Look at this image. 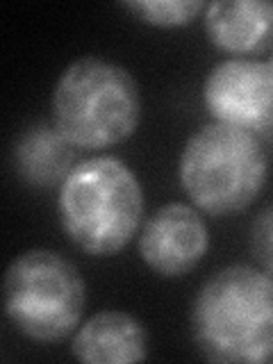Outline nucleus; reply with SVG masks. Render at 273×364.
<instances>
[{"label":"nucleus","instance_id":"nucleus-1","mask_svg":"<svg viewBox=\"0 0 273 364\" xmlns=\"http://www.w3.org/2000/svg\"><path fill=\"white\" fill-rule=\"evenodd\" d=\"M198 353L219 364H273V276L223 267L203 282L189 314Z\"/></svg>","mask_w":273,"mask_h":364},{"label":"nucleus","instance_id":"nucleus-2","mask_svg":"<svg viewBox=\"0 0 273 364\" xmlns=\"http://www.w3.org/2000/svg\"><path fill=\"white\" fill-rule=\"evenodd\" d=\"M57 216L66 237L80 250L96 257L114 255L139 230L144 189L119 157H89L62 180Z\"/></svg>","mask_w":273,"mask_h":364},{"label":"nucleus","instance_id":"nucleus-3","mask_svg":"<svg viewBox=\"0 0 273 364\" xmlns=\"http://www.w3.org/2000/svg\"><path fill=\"white\" fill-rule=\"evenodd\" d=\"M53 125L80 151H105L134 134L139 85L128 68L96 55L68 64L53 89Z\"/></svg>","mask_w":273,"mask_h":364},{"label":"nucleus","instance_id":"nucleus-4","mask_svg":"<svg viewBox=\"0 0 273 364\" xmlns=\"http://www.w3.org/2000/svg\"><path fill=\"white\" fill-rule=\"evenodd\" d=\"M269 159L255 132L208 123L193 132L180 153V185L205 214L244 212L264 189Z\"/></svg>","mask_w":273,"mask_h":364},{"label":"nucleus","instance_id":"nucleus-5","mask_svg":"<svg viewBox=\"0 0 273 364\" xmlns=\"http://www.w3.org/2000/svg\"><path fill=\"white\" fill-rule=\"evenodd\" d=\"M3 303L9 323L41 344L71 337L87 303L77 267L50 248L21 253L5 271Z\"/></svg>","mask_w":273,"mask_h":364},{"label":"nucleus","instance_id":"nucleus-6","mask_svg":"<svg viewBox=\"0 0 273 364\" xmlns=\"http://www.w3.org/2000/svg\"><path fill=\"white\" fill-rule=\"evenodd\" d=\"M203 102L216 123L262 130L273 121V75L269 62L228 57L214 64L203 82Z\"/></svg>","mask_w":273,"mask_h":364},{"label":"nucleus","instance_id":"nucleus-7","mask_svg":"<svg viewBox=\"0 0 273 364\" xmlns=\"http://www.w3.org/2000/svg\"><path fill=\"white\" fill-rule=\"evenodd\" d=\"M210 230L198 208L166 203L146 219L139 235V255L162 278H180L205 257Z\"/></svg>","mask_w":273,"mask_h":364},{"label":"nucleus","instance_id":"nucleus-8","mask_svg":"<svg viewBox=\"0 0 273 364\" xmlns=\"http://www.w3.org/2000/svg\"><path fill=\"white\" fill-rule=\"evenodd\" d=\"M208 39L232 57L273 50V0H214L205 5Z\"/></svg>","mask_w":273,"mask_h":364},{"label":"nucleus","instance_id":"nucleus-9","mask_svg":"<svg viewBox=\"0 0 273 364\" xmlns=\"http://www.w3.org/2000/svg\"><path fill=\"white\" fill-rule=\"evenodd\" d=\"M71 355L87 364L141 362L148 358V330L128 312L102 310L77 326Z\"/></svg>","mask_w":273,"mask_h":364},{"label":"nucleus","instance_id":"nucleus-10","mask_svg":"<svg viewBox=\"0 0 273 364\" xmlns=\"http://www.w3.org/2000/svg\"><path fill=\"white\" fill-rule=\"evenodd\" d=\"M73 146L48 125H37L28 130L16 144V162L23 178L34 185L50 187L68 176L73 164Z\"/></svg>","mask_w":273,"mask_h":364},{"label":"nucleus","instance_id":"nucleus-11","mask_svg":"<svg viewBox=\"0 0 273 364\" xmlns=\"http://www.w3.org/2000/svg\"><path fill=\"white\" fill-rule=\"evenodd\" d=\"M121 7L157 28L187 26L205 11V3L200 0H130L121 3Z\"/></svg>","mask_w":273,"mask_h":364},{"label":"nucleus","instance_id":"nucleus-12","mask_svg":"<svg viewBox=\"0 0 273 364\" xmlns=\"http://www.w3.org/2000/svg\"><path fill=\"white\" fill-rule=\"evenodd\" d=\"M248 248L259 269L273 276V205L262 210L248 232Z\"/></svg>","mask_w":273,"mask_h":364},{"label":"nucleus","instance_id":"nucleus-13","mask_svg":"<svg viewBox=\"0 0 273 364\" xmlns=\"http://www.w3.org/2000/svg\"><path fill=\"white\" fill-rule=\"evenodd\" d=\"M267 62H269V68H271V75H273V55L269 57V60H267Z\"/></svg>","mask_w":273,"mask_h":364}]
</instances>
